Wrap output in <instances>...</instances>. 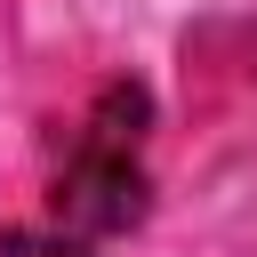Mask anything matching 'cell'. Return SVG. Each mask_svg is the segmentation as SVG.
Segmentation results:
<instances>
[{"label":"cell","mask_w":257,"mask_h":257,"mask_svg":"<svg viewBox=\"0 0 257 257\" xmlns=\"http://www.w3.org/2000/svg\"><path fill=\"white\" fill-rule=\"evenodd\" d=\"M0 257H88V241L64 233V225H24V233L0 241Z\"/></svg>","instance_id":"cell-2"},{"label":"cell","mask_w":257,"mask_h":257,"mask_svg":"<svg viewBox=\"0 0 257 257\" xmlns=\"http://www.w3.org/2000/svg\"><path fill=\"white\" fill-rule=\"evenodd\" d=\"M145 120H153V96L145 88L112 80L96 96V112H88V128H80L56 193H48V209H56L64 233L104 241V233H128L145 217V161H137L145 153Z\"/></svg>","instance_id":"cell-1"}]
</instances>
